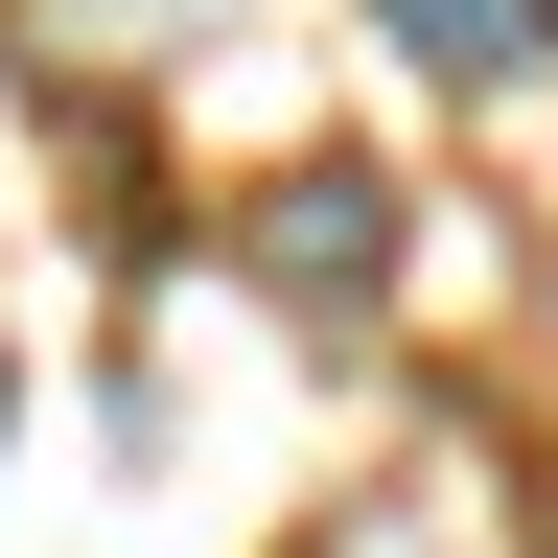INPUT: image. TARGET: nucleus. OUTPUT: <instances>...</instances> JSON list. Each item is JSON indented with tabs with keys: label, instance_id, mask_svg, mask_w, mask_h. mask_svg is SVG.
Instances as JSON below:
<instances>
[{
	"label": "nucleus",
	"instance_id": "1",
	"mask_svg": "<svg viewBox=\"0 0 558 558\" xmlns=\"http://www.w3.org/2000/svg\"><path fill=\"white\" fill-rule=\"evenodd\" d=\"M256 279L373 303V279H396V186H373V163H279V186H256Z\"/></svg>",
	"mask_w": 558,
	"mask_h": 558
},
{
	"label": "nucleus",
	"instance_id": "2",
	"mask_svg": "<svg viewBox=\"0 0 558 558\" xmlns=\"http://www.w3.org/2000/svg\"><path fill=\"white\" fill-rule=\"evenodd\" d=\"M373 24H396V70H442V94H512L558 47V0H373Z\"/></svg>",
	"mask_w": 558,
	"mask_h": 558
}]
</instances>
